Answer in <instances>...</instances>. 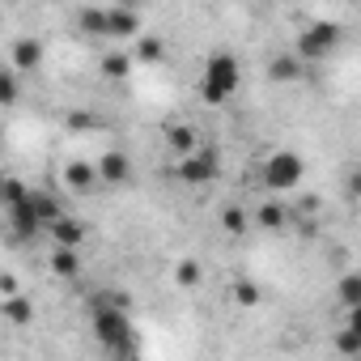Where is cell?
I'll return each instance as SVG.
<instances>
[{
    "instance_id": "obj_20",
    "label": "cell",
    "mask_w": 361,
    "mask_h": 361,
    "mask_svg": "<svg viewBox=\"0 0 361 361\" xmlns=\"http://www.w3.org/2000/svg\"><path fill=\"white\" fill-rule=\"evenodd\" d=\"M22 98V81H18V68H0V106H13Z\"/></svg>"
},
{
    "instance_id": "obj_17",
    "label": "cell",
    "mask_w": 361,
    "mask_h": 361,
    "mask_svg": "<svg viewBox=\"0 0 361 361\" xmlns=\"http://www.w3.org/2000/svg\"><path fill=\"white\" fill-rule=\"evenodd\" d=\"M132 60H140V64H161V60H166V39H161V35H136Z\"/></svg>"
},
{
    "instance_id": "obj_10",
    "label": "cell",
    "mask_w": 361,
    "mask_h": 361,
    "mask_svg": "<svg viewBox=\"0 0 361 361\" xmlns=\"http://www.w3.org/2000/svg\"><path fill=\"white\" fill-rule=\"evenodd\" d=\"M0 314H5V323H13V327H30L35 323V302L22 289L5 293V298H0Z\"/></svg>"
},
{
    "instance_id": "obj_5",
    "label": "cell",
    "mask_w": 361,
    "mask_h": 361,
    "mask_svg": "<svg viewBox=\"0 0 361 361\" xmlns=\"http://www.w3.org/2000/svg\"><path fill=\"white\" fill-rule=\"evenodd\" d=\"M217 174H221V157H217L213 145H196L192 153L178 157V178H183L188 188H204V183H213Z\"/></svg>"
},
{
    "instance_id": "obj_26",
    "label": "cell",
    "mask_w": 361,
    "mask_h": 361,
    "mask_svg": "<svg viewBox=\"0 0 361 361\" xmlns=\"http://www.w3.org/2000/svg\"><path fill=\"white\" fill-rule=\"evenodd\" d=\"M98 123H102V119H98L94 111H73V115H68V128H77V132H94Z\"/></svg>"
},
{
    "instance_id": "obj_13",
    "label": "cell",
    "mask_w": 361,
    "mask_h": 361,
    "mask_svg": "<svg viewBox=\"0 0 361 361\" xmlns=\"http://www.w3.org/2000/svg\"><path fill=\"white\" fill-rule=\"evenodd\" d=\"M302 73H306V64H302L293 51H281V56H272V64H268V77H272L276 85H293V81H302Z\"/></svg>"
},
{
    "instance_id": "obj_28",
    "label": "cell",
    "mask_w": 361,
    "mask_h": 361,
    "mask_svg": "<svg viewBox=\"0 0 361 361\" xmlns=\"http://www.w3.org/2000/svg\"><path fill=\"white\" fill-rule=\"evenodd\" d=\"M5 183H9V174H0V204H5Z\"/></svg>"
},
{
    "instance_id": "obj_15",
    "label": "cell",
    "mask_w": 361,
    "mask_h": 361,
    "mask_svg": "<svg viewBox=\"0 0 361 361\" xmlns=\"http://www.w3.org/2000/svg\"><path fill=\"white\" fill-rule=\"evenodd\" d=\"M51 272L60 276V281H73V276H81V251L77 247H51Z\"/></svg>"
},
{
    "instance_id": "obj_23",
    "label": "cell",
    "mask_w": 361,
    "mask_h": 361,
    "mask_svg": "<svg viewBox=\"0 0 361 361\" xmlns=\"http://www.w3.org/2000/svg\"><path fill=\"white\" fill-rule=\"evenodd\" d=\"M336 293H340L344 310H357V306H361V276H357V272H348V276L340 281V289H336Z\"/></svg>"
},
{
    "instance_id": "obj_24",
    "label": "cell",
    "mask_w": 361,
    "mask_h": 361,
    "mask_svg": "<svg viewBox=\"0 0 361 361\" xmlns=\"http://www.w3.org/2000/svg\"><path fill=\"white\" fill-rule=\"evenodd\" d=\"M234 302L238 306H259V285L255 281H238L234 285Z\"/></svg>"
},
{
    "instance_id": "obj_25",
    "label": "cell",
    "mask_w": 361,
    "mask_h": 361,
    "mask_svg": "<svg viewBox=\"0 0 361 361\" xmlns=\"http://www.w3.org/2000/svg\"><path fill=\"white\" fill-rule=\"evenodd\" d=\"M102 26H106V9H85L81 13V30L85 35H102Z\"/></svg>"
},
{
    "instance_id": "obj_3",
    "label": "cell",
    "mask_w": 361,
    "mask_h": 361,
    "mask_svg": "<svg viewBox=\"0 0 361 361\" xmlns=\"http://www.w3.org/2000/svg\"><path fill=\"white\" fill-rule=\"evenodd\" d=\"M340 43H344V26H340V22H314V26H306V30L298 35L293 56H298L302 64H323L327 56L340 51Z\"/></svg>"
},
{
    "instance_id": "obj_6",
    "label": "cell",
    "mask_w": 361,
    "mask_h": 361,
    "mask_svg": "<svg viewBox=\"0 0 361 361\" xmlns=\"http://www.w3.org/2000/svg\"><path fill=\"white\" fill-rule=\"evenodd\" d=\"M9 226H13V238H22V243H30L39 230H43V217H39V209H35V196L26 192L22 200H13L9 204Z\"/></svg>"
},
{
    "instance_id": "obj_9",
    "label": "cell",
    "mask_w": 361,
    "mask_h": 361,
    "mask_svg": "<svg viewBox=\"0 0 361 361\" xmlns=\"http://www.w3.org/2000/svg\"><path fill=\"white\" fill-rule=\"evenodd\" d=\"M64 188H68L73 196L98 192V188H102V183H98V166H94V161H68V166H64Z\"/></svg>"
},
{
    "instance_id": "obj_11",
    "label": "cell",
    "mask_w": 361,
    "mask_h": 361,
    "mask_svg": "<svg viewBox=\"0 0 361 361\" xmlns=\"http://www.w3.org/2000/svg\"><path fill=\"white\" fill-rule=\"evenodd\" d=\"M9 64H13L18 73H35V68L43 64V43H39V39H30V35H26V39H18V43L9 47Z\"/></svg>"
},
{
    "instance_id": "obj_19",
    "label": "cell",
    "mask_w": 361,
    "mask_h": 361,
    "mask_svg": "<svg viewBox=\"0 0 361 361\" xmlns=\"http://www.w3.org/2000/svg\"><path fill=\"white\" fill-rule=\"evenodd\" d=\"M200 281H204L200 259H178V268H174V285L178 289H200Z\"/></svg>"
},
{
    "instance_id": "obj_8",
    "label": "cell",
    "mask_w": 361,
    "mask_h": 361,
    "mask_svg": "<svg viewBox=\"0 0 361 361\" xmlns=\"http://www.w3.org/2000/svg\"><path fill=\"white\" fill-rule=\"evenodd\" d=\"M140 35V18H136V9L132 5H115V9H106V26H102V39H136Z\"/></svg>"
},
{
    "instance_id": "obj_12",
    "label": "cell",
    "mask_w": 361,
    "mask_h": 361,
    "mask_svg": "<svg viewBox=\"0 0 361 361\" xmlns=\"http://www.w3.org/2000/svg\"><path fill=\"white\" fill-rule=\"evenodd\" d=\"M47 230H51V238H56L60 247H81V243H85V234H90V230H85V221H81V217H68V213H60Z\"/></svg>"
},
{
    "instance_id": "obj_29",
    "label": "cell",
    "mask_w": 361,
    "mask_h": 361,
    "mask_svg": "<svg viewBox=\"0 0 361 361\" xmlns=\"http://www.w3.org/2000/svg\"><path fill=\"white\" fill-rule=\"evenodd\" d=\"M119 5H132V9H136V5H140V0H119Z\"/></svg>"
},
{
    "instance_id": "obj_16",
    "label": "cell",
    "mask_w": 361,
    "mask_h": 361,
    "mask_svg": "<svg viewBox=\"0 0 361 361\" xmlns=\"http://www.w3.org/2000/svg\"><path fill=\"white\" fill-rule=\"evenodd\" d=\"M251 226H259V230H268V234H276V230H285L289 226V209L285 204H259L255 209V217H251Z\"/></svg>"
},
{
    "instance_id": "obj_4",
    "label": "cell",
    "mask_w": 361,
    "mask_h": 361,
    "mask_svg": "<svg viewBox=\"0 0 361 361\" xmlns=\"http://www.w3.org/2000/svg\"><path fill=\"white\" fill-rule=\"evenodd\" d=\"M259 178H264V188H268V192H298V188H302V178H306V161H302L293 149H276V153L264 157Z\"/></svg>"
},
{
    "instance_id": "obj_14",
    "label": "cell",
    "mask_w": 361,
    "mask_h": 361,
    "mask_svg": "<svg viewBox=\"0 0 361 361\" xmlns=\"http://www.w3.org/2000/svg\"><path fill=\"white\" fill-rule=\"evenodd\" d=\"M196 145H200V132H196L192 123H170V128H166V149H170L174 157L192 153Z\"/></svg>"
},
{
    "instance_id": "obj_18",
    "label": "cell",
    "mask_w": 361,
    "mask_h": 361,
    "mask_svg": "<svg viewBox=\"0 0 361 361\" xmlns=\"http://www.w3.org/2000/svg\"><path fill=\"white\" fill-rule=\"evenodd\" d=\"M132 64H136V60H132L128 51H106V56H102V77H106V81H128V77H132Z\"/></svg>"
},
{
    "instance_id": "obj_2",
    "label": "cell",
    "mask_w": 361,
    "mask_h": 361,
    "mask_svg": "<svg viewBox=\"0 0 361 361\" xmlns=\"http://www.w3.org/2000/svg\"><path fill=\"white\" fill-rule=\"evenodd\" d=\"M94 336H98V344H102L106 353H115V357L136 353V344H132V319H128V306H115L106 293H102V302L94 306Z\"/></svg>"
},
{
    "instance_id": "obj_27",
    "label": "cell",
    "mask_w": 361,
    "mask_h": 361,
    "mask_svg": "<svg viewBox=\"0 0 361 361\" xmlns=\"http://www.w3.org/2000/svg\"><path fill=\"white\" fill-rule=\"evenodd\" d=\"M5 293H18V276L13 272H0V298Z\"/></svg>"
},
{
    "instance_id": "obj_21",
    "label": "cell",
    "mask_w": 361,
    "mask_h": 361,
    "mask_svg": "<svg viewBox=\"0 0 361 361\" xmlns=\"http://www.w3.org/2000/svg\"><path fill=\"white\" fill-rule=\"evenodd\" d=\"M221 226H226V234H234V238H243L247 230H251V217L238 209V204H226L221 209Z\"/></svg>"
},
{
    "instance_id": "obj_22",
    "label": "cell",
    "mask_w": 361,
    "mask_h": 361,
    "mask_svg": "<svg viewBox=\"0 0 361 361\" xmlns=\"http://www.w3.org/2000/svg\"><path fill=\"white\" fill-rule=\"evenodd\" d=\"M30 196H35V209H39V217H43V230H47V226H51V221H56L64 209H60V200H56L51 192H30Z\"/></svg>"
},
{
    "instance_id": "obj_7",
    "label": "cell",
    "mask_w": 361,
    "mask_h": 361,
    "mask_svg": "<svg viewBox=\"0 0 361 361\" xmlns=\"http://www.w3.org/2000/svg\"><path fill=\"white\" fill-rule=\"evenodd\" d=\"M94 166H98V183H106V188H128L132 183V157H123L119 149H106Z\"/></svg>"
},
{
    "instance_id": "obj_1",
    "label": "cell",
    "mask_w": 361,
    "mask_h": 361,
    "mask_svg": "<svg viewBox=\"0 0 361 361\" xmlns=\"http://www.w3.org/2000/svg\"><path fill=\"white\" fill-rule=\"evenodd\" d=\"M238 85H243V64H238V56L213 51V56L204 60V73H200V98H204L209 106H221V102H230V98L238 94Z\"/></svg>"
}]
</instances>
